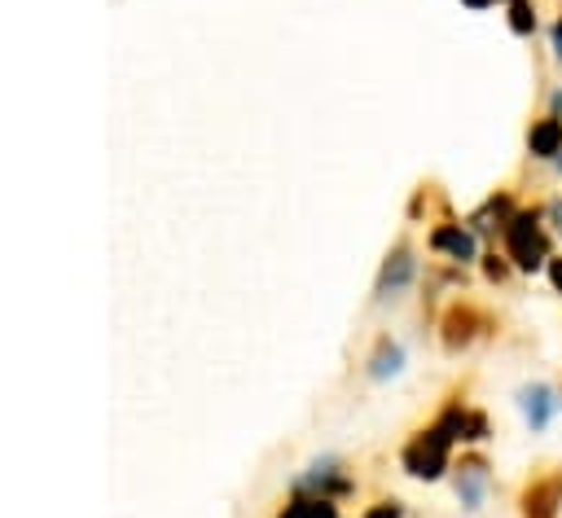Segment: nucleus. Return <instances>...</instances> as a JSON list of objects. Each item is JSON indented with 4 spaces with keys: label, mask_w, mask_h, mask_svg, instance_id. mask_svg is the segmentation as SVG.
Segmentation results:
<instances>
[{
    "label": "nucleus",
    "mask_w": 562,
    "mask_h": 518,
    "mask_svg": "<svg viewBox=\"0 0 562 518\" xmlns=\"http://www.w3.org/2000/svg\"><path fill=\"white\" fill-rule=\"evenodd\" d=\"M553 241H558V237H553V228H549V219H544V202H531V206H518L514 219L505 224V233H501V255L514 263V272L536 277V272H544V263L558 255Z\"/></svg>",
    "instance_id": "1"
},
{
    "label": "nucleus",
    "mask_w": 562,
    "mask_h": 518,
    "mask_svg": "<svg viewBox=\"0 0 562 518\" xmlns=\"http://www.w3.org/2000/svg\"><path fill=\"white\" fill-rule=\"evenodd\" d=\"M452 448H457V439H452L439 421H430V426H422V430L404 443L400 465H404L413 478L435 483V478H443V474L452 470Z\"/></svg>",
    "instance_id": "2"
},
{
    "label": "nucleus",
    "mask_w": 562,
    "mask_h": 518,
    "mask_svg": "<svg viewBox=\"0 0 562 518\" xmlns=\"http://www.w3.org/2000/svg\"><path fill=\"white\" fill-rule=\"evenodd\" d=\"M487 312L479 307V303H470V299H457V303H448V312H443V320H439V338H443V351L448 356H457V351H465V347H474V338H483L487 334Z\"/></svg>",
    "instance_id": "3"
},
{
    "label": "nucleus",
    "mask_w": 562,
    "mask_h": 518,
    "mask_svg": "<svg viewBox=\"0 0 562 518\" xmlns=\"http://www.w3.org/2000/svg\"><path fill=\"white\" fill-rule=\"evenodd\" d=\"M452 492H457V505L465 514H479L492 496V465L483 452H461V461H452Z\"/></svg>",
    "instance_id": "4"
},
{
    "label": "nucleus",
    "mask_w": 562,
    "mask_h": 518,
    "mask_svg": "<svg viewBox=\"0 0 562 518\" xmlns=\"http://www.w3.org/2000/svg\"><path fill=\"white\" fill-rule=\"evenodd\" d=\"M518 514L522 518H558L562 514V465H540L527 474L518 492Z\"/></svg>",
    "instance_id": "5"
},
{
    "label": "nucleus",
    "mask_w": 562,
    "mask_h": 518,
    "mask_svg": "<svg viewBox=\"0 0 562 518\" xmlns=\"http://www.w3.org/2000/svg\"><path fill=\"white\" fill-rule=\"evenodd\" d=\"M426 246L435 250V255H443L448 263H457V268H465V263H474V259H483L479 255V233L465 224V219H439L435 228H430V237H426Z\"/></svg>",
    "instance_id": "6"
},
{
    "label": "nucleus",
    "mask_w": 562,
    "mask_h": 518,
    "mask_svg": "<svg viewBox=\"0 0 562 518\" xmlns=\"http://www.w3.org/2000/svg\"><path fill=\"white\" fill-rule=\"evenodd\" d=\"M413 277H417V255H413V246H408V241H395V246L386 250L382 268H378V285H373L378 303L400 299V294L413 285Z\"/></svg>",
    "instance_id": "7"
},
{
    "label": "nucleus",
    "mask_w": 562,
    "mask_h": 518,
    "mask_svg": "<svg viewBox=\"0 0 562 518\" xmlns=\"http://www.w3.org/2000/svg\"><path fill=\"white\" fill-rule=\"evenodd\" d=\"M518 206H522V202L514 198V189H496V193H487V198L465 215V224H470L479 237H501Z\"/></svg>",
    "instance_id": "8"
},
{
    "label": "nucleus",
    "mask_w": 562,
    "mask_h": 518,
    "mask_svg": "<svg viewBox=\"0 0 562 518\" xmlns=\"http://www.w3.org/2000/svg\"><path fill=\"white\" fill-rule=\"evenodd\" d=\"M518 408H522L527 430L540 435V430L562 413V391H553L549 382H527V386L518 391Z\"/></svg>",
    "instance_id": "9"
},
{
    "label": "nucleus",
    "mask_w": 562,
    "mask_h": 518,
    "mask_svg": "<svg viewBox=\"0 0 562 518\" xmlns=\"http://www.w3.org/2000/svg\"><path fill=\"white\" fill-rule=\"evenodd\" d=\"M294 492H299V496H329V500H338V496L351 492V478L338 474V461H334V457H325V461L307 465V470L294 478Z\"/></svg>",
    "instance_id": "10"
},
{
    "label": "nucleus",
    "mask_w": 562,
    "mask_h": 518,
    "mask_svg": "<svg viewBox=\"0 0 562 518\" xmlns=\"http://www.w3.org/2000/svg\"><path fill=\"white\" fill-rule=\"evenodd\" d=\"M527 154L536 158V162H553L558 154H562V119L558 114H540V119H531L527 123Z\"/></svg>",
    "instance_id": "11"
},
{
    "label": "nucleus",
    "mask_w": 562,
    "mask_h": 518,
    "mask_svg": "<svg viewBox=\"0 0 562 518\" xmlns=\"http://www.w3.org/2000/svg\"><path fill=\"white\" fill-rule=\"evenodd\" d=\"M404 369V347L395 342V338H378V347H373V356H369V378L373 382H386V378H395Z\"/></svg>",
    "instance_id": "12"
},
{
    "label": "nucleus",
    "mask_w": 562,
    "mask_h": 518,
    "mask_svg": "<svg viewBox=\"0 0 562 518\" xmlns=\"http://www.w3.org/2000/svg\"><path fill=\"white\" fill-rule=\"evenodd\" d=\"M505 22H509V31H514L518 40H531L536 26H540V18H536V0H505Z\"/></svg>",
    "instance_id": "13"
},
{
    "label": "nucleus",
    "mask_w": 562,
    "mask_h": 518,
    "mask_svg": "<svg viewBox=\"0 0 562 518\" xmlns=\"http://www.w3.org/2000/svg\"><path fill=\"white\" fill-rule=\"evenodd\" d=\"M281 518H338V505L329 496H294L281 509Z\"/></svg>",
    "instance_id": "14"
},
{
    "label": "nucleus",
    "mask_w": 562,
    "mask_h": 518,
    "mask_svg": "<svg viewBox=\"0 0 562 518\" xmlns=\"http://www.w3.org/2000/svg\"><path fill=\"white\" fill-rule=\"evenodd\" d=\"M509 272H514V263H509L505 255H496V250H487V255H483V277H487V281L505 285V281H509Z\"/></svg>",
    "instance_id": "15"
},
{
    "label": "nucleus",
    "mask_w": 562,
    "mask_h": 518,
    "mask_svg": "<svg viewBox=\"0 0 562 518\" xmlns=\"http://www.w3.org/2000/svg\"><path fill=\"white\" fill-rule=\"evenodd\" d=\"M360 518H404V505H400V500H378V505H369Z\"/></svg>",
    "instance_id": "16"
},
{
    "label": "nucleus",
    "mask_w": 562,
    "mask_h": 518,
    "mask_svg": "<svg viewBox=\"0 0 562 518\" xmlns=\"http://www.w3.org/2000/svg\"><path fill=\"white\" fill-rule=\"evenodd\" d=\"M544 219H549L553 237L562 241V198H549V202H544Z\"/></svg>",
    "instance_id": "17"
},
{
    "label": "nucleus",
    "mask_w": 562,
    "mask_h": 518,
    "mask_svg": "<svg viewBox=\"0 0 562 518\" xmlns=\"http://www.w3.org/2000/svg\"><path fill=\"white\" fill-rule=\"evenodd\" d=\"M549 48H553V61L562 66V4H558V18H553V26H549Z\"/></svg>",
    "instance_id": "18"
},
{
    "label": "nucleus",
    "mask_w": 562,
    "mask_h": 518,
    "mask_svg": "<svg viewBox=\"0 0 562 518\" xmlns=\"http://www.w3.org/2000/svg\"><path fill=\"white\" fill-rule=\"evenodd\" d=\"M544 277H549V285H553V294H562V255H553V259L544 263Z\"/></svg>",
    "instance_id": "19"
},
{
    "label": "nucleus",
    "mask_w": 562,
    "mask_h": 518,
    "mask_svg": "<svg viewBox=\"0 0 562 518\" xmlns=\"http://www.w3.org/2000/svg\"><path fill=\"white\" fill-rule=\"evenodd\" d=\"M549 114H558V119H562V83H558V88H549Z\"/></svg>",
    "instance_id": "20"
},
{
    "label": "nucleus",
    "mask_w": 562,
    "mask_h": 518,
    "mask_svg": "<svg viewBox=\"0 0 562 518\" xmlns=\"http://www.w3.org/2000/svg\"><path fill=\"white\" fill-rule=\"evenodd\" d=\"M553 167H558V176H562V154H558V158H553Z\"/></svg>",
    "instance_id": "21"
}]
</instances>
